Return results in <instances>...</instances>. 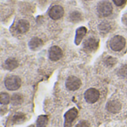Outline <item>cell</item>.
I'll use <instances>...</instances> for the list:
<instances>
[{
  "label": "cell",
  "instance_id": "obj_9",
  "mask_svg": "<svg viewBox=\"0 0 127 127\" xmlns=\"http://www.w3.org/2000/svg\"><path fill=\"white\" fill-rule=\"evenodd\" d=\"M48 57L51 61H57L63 57V51L58 46H52L48 51Z\"/></svg>",
  "mask_w": 127,
  "mask_h": 127
},
{
  "label": "cell",
  "instance_id": "obj_4",
  "mask_svg": "<svg viewBox=\"0 0 127 127\" xmlns=\"http://www.w3.org/2000/svg\"><path fill=\"white\" fill-rule=\"evenodd\" d=\"M85 100L89 103H96L100 97V92L98 90L94 88L89 89L84 94Z\"/></svg>",
  "mask_w": 127,
  "mask_h": 127
},
{
  "label": "cell",
  "instance_id": "obj_16",
  "mask_svg": "<svg viewBox=\"0 0 127 127\" xmlns=\"http://www.w3.org/2000/svg\"><path fill=\"white\" fill-rule=\"evenodd\" d=\"M47 124H48V117L45 115H41L37 119L36 127H46Z\"/></svg>",
  "mask_w": 127,
  "mask_h": 127
},
{
  "label": "cell",
  "instance_id": "obj_5",
  "mask_svg": "<svg viewBox=\"0 0 127 127\" xmlns=\"http://www.w3.org/2000/svg\"><path fill=\"white\" fill-rule=\"evenodd\" d=\"M81 86V81L79 78L74 76H70L65 81V86L70 91H76Z\"/></svg>",
  "mask_w": 127,
  "mask_h": 127
},
{
  "label": "cell",
  "instance_id": "obj_10",
  "mask_svg": "<svg viewBox=\"0 0 127 127\" xmlns=\"http://www.w3.org/2000/svg\"><path fill=\"white\" fill-rule=\"evenodd\" d=\"M30 28V24L29 22L25 20V19H20L17 22L15 29L19 33H26Z\"/></svg>",
  "mask_w": 127,
  "mask_h": 127
},
{
  "label": "cell",
  "instance_id": "obj_13",
  "mask_svg": "<svg viewBox=\"0 0 127 127\" xmlns=\"http://www.w3.org/2000/svg\"><path fill=\"white\" fill-rule=\"evenodd\" d=\"M28 45L31 49L36 50L42 45V39H40L38 37H33L30 40Z\"/></svg>",
  "mask_w": 127,
  "mask_h": 127
},
{
  "label": "cell",
  "instance_id": "obj_2",
  "mask_svg": "<svg viewBox=\"0 0 127 127\" xmlns=\"http://www.w3.org/2000/svg\"><path fill=\"white\" fill-rule=\"evenodd\" d=\"M4 86L10 91L17 90L21 86V80L17 76H9L4 80Z\"/></svg>",
  "mask_w": 127,
  "mask_h": 127
},
{
  "label": "cell",
  "instance_id": "obj_23",
  "mask_svg": "<svg viewBox=\"0 0 127 127\" xmlns=\"http://www.w3.org/2000/svg\"><path fill=\"white\" fill-rule=\"evenodd\" d=\"M127 0H113V2L117 5V6H122L126 3Z\"/></svg>",
  "mask_w": 127,
  "mask_h": 127
},
{
  "label": "cell",
  "instance_id": "obj_8",
  "mask_svg": "<svg viewBox=\"0 0 127 127\" xmlns=\"http://www.w3.org/2000/svg\"><path fill=\"white\" fill-rule=\"evenodd\" d=\"M99 41L95 38H89L87 39L83 44L84 49L88 52H92L95 51L98 48Z\"/></svg>",
  "mask_w": 127,
  "mask_h": 127
},
{
  "label": "cell",
  "instance_id": "obj_18",
  "mask_svg": "<svg viewBox=\"0 0 127 127\" xmlns=\"http://www.w3.org/2000/svg\"><path fill=\"white\" fill-rule=\"evenodd\" d=\"M98 28H99V30L100 31V32H104V33H108L109 31L111 29L110 25L106 22H103L100 23L99 25Z\"/></svg>",
  "mask_w": 127,
  "mask_h": 127
},
{
  "label": "cell",
  "instance_id": "obj_19",
  "mask_svg": "<svg viewBox=\"0 0 127 127\" xmlns=\"http://www.w3.org/2000/svg\"><path fill=\"white\" fill-rule=\"evenodd\" d=\"M25 121V115L22 113H17L13 118V121L15 124H20Z\"/></svg>",
  "mask_w": 127,
  "mask_h": 127
},
{
  "label": "cell",
  "instance_id": "obj_15",
  "mask_svg": "<svg viewBox=\"0 0 127 127\" xmlns=\"http://www.w3.org/2000/svg\"><path fill=\"white\" fill-rule=\"evenodd\" d=\"M23 101V97L20 94H14L11 97V103L14 106L19 105Z\"/></svg>",
  "mask_w": 127,
  "mask_h": 127
},
{
  "label": "cell",
  "instance_id": "obj_12",
  "mask_svg": "<svg viewBox=\"0 0 127 127\" xmlns=\"http://www.w3.org/2000/svg\"><path fill=\"white\" fill-rule=\"evenodd\" d=\"M87 29L85 27H80L76 31V36H75V44L79 45L83 40V37L86 34Z\"/></svg>",
  "mask_w": 127,
  "mask_h": 127
},
{
  "label": "cell",
  "instance_id": "obj_7",
  "mask_svg": "<svg viewBox=\"0 0 127 127\" xmlns=\"http://www.w3.org/2000/svg\"><path fill=\"white\" fill-rule=\"evenodd\" d=\"M63 14H64V10L63 8V7L60 5L53 6L48 12L49 16L54 20H57V19L62 18Z\"/></svg>",
  "mask_w": 127,
  "mask_h": 127
},
{
  "label": "cell",
  "instance_id": "obj_6",
  "mask_svg": "<svg viewBox=\"0 0 127 127\" xmlns=\"http://www.w3.org/2000/svg\"><path fill=\"white\" fill-rule=\"evenodd\" d=\"M78 115V111L76 108H72L69 109L65 114V127H71L72 123L76 119V118Z\"/></svg>",
  "mask_w": 127,
  "mask_h": 127
},
{
  "label": "cell",
  "instance_id": "obj_11",
  "mask_svg": "<svg viewBox=\"0 0 127 127\" xmlns=\"http://www.w3.org/2000/svg\"><path fill=\"white\" fill-rule=\"evenodd\" d=\"M106 109L113 114L119 112L121 109V104L118 100H111L106 104Z\"/></svg>",
  "mask_w": 127,
  "mask_h": 127
},
{
  "label": "cell",
  "instance_id": "obj_17",
  "mask_svg": "<svg viewBox=\"0 0 127 127\" xmlns=\"http://www.w3.org/2000/svg\"><path fill=\"white\" fill-rule=\"evenodd\" d=\"M0 102L3 105L8 104L10 102V96L7 93L1 92L0 94Z\"/></svg>",
  "mask_w": 127,
  "mask_h": 127
},
{
  "label": "cell",
  "instance_id": "obj_1",
  "mask_svg": "<svg viewBox=\"0 0 127 127\" xmlns=\"http://www.w3.org/2000/svg\"><path fill=\"white\" fill-rule=\"evenodd\" d=\"M112 4L108 1H100L97 7V10L100 16L102 17H106L109 16L112 13Z\"/></svg>",
  "mask_w": 127,
  "mask_h": 127
},
{
  "label": "cell",
  "instance_id": "obj_14",
  "mask_svg": "<svg viewBox=\"0 0 127 127\" xmlns=\"http://www.w3.org/2000/svg\"><path fill=\"white\" fill-rule=\"evenodd\" d=\"M18 61L15 58H8L4 62V67L7 70H13L18 67Z\"/></svg>",
  "mask_w": 127,
  "mask_h": 127
},
{
  "label": "cell",
  "instance_id": "obj_3",
  "mask_svg": "<svg viewBox=\"0 0 127 127\" xmlns=\"http://www.w3.org/2000/svg\"><path fill=\"white\" fill-rule=\"evenodd\" d=\"M126 45V39L122 36H115L109 42V46L114 51H119L122 50Z\"/></svg>",
  "mask_w": 127,
  "mask_h": 127
},
{
  "label": "cell",
  "instance_id": "obj_21",
  "mask_svg": "<svg viewBox=\"0 0 127 127\" xmlns=\"http://www.w3.org/2000/svg\"><path fill=\"white\" fill-rule=\"evenodd\" d=\"M119 74L123 76V77H127V65H124L122 68L119 70Z\"/></svg>",
  "mask_w": 127,
  "mask_h": 127
},
{
  "label": "cell",
  "instance_id": "obj_22",
  "mask_svg": "<svg viewBox=\"0 0 127 127\" xmlns=\"http://www.w3.org/2000/svg\"><path fill=\"white\" fill-rule=\"evenodd\" d=\"M75 127H90V124L86 121H82L79 122Z\"/></svg>",
  "mask_w": 127,
  "mask_h": 127
},
{
  "label": "cell",
  "instance_id": "obj_20",
  "mask_svg": "<svg viewBox=\"0 0 127 127\" xmlns=\"http://www.w3.org/2000/svg\"><path fill=\"white\" fill-rule=\"evenodd\" d=\"M70 18H71V21H73L74 22H79L80 20H81L82 16H81V14L79 12L74 11V12H73V13H71Z\"/></svg>",
  "mask_w": 127,
  "mask_h": 127
}]
</instances>
